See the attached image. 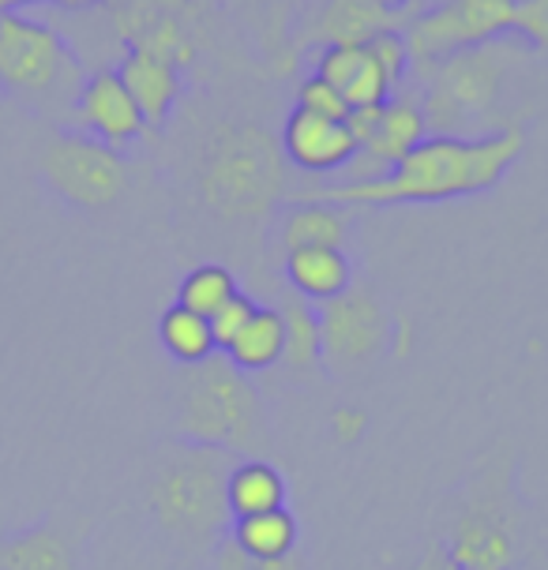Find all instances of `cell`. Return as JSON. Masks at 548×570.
Instances as JSON below:
<instances>
[{
	"label": "cell",
	"mask_w": 548,
	"mask_h": 570,
	"mask_svg": "<svg viewBox=\"0 0 548 570\" xmlns=\"http://www.w3.org/2000/svg\"><path fill=\"white\" fill-rule=\"evenodd\" d=\"M211 570H304V559L293 552L286 559H274V563H263V559H252L245 552L233 548L229 537H218L215 548H211Z\"/></svg>",
	"instance_id": "obj_27"
},
{
	"label": "cell",
	"mask_w": 548,
	"mask_h": 570,
	"mask_svg": "<svg viewBox=\"0 0 548 570\" xmlns=\"http://www.w3.org/2000/svg\"><path fill=\"white\" fill-rule=\"evenodd\" d=\"M42 173L49 188L76 207H109L125 191L120 155L90 136H60L49 142Z\"/></svg>",
	"instance_id": "obj_11"
},
{
	"label": "cell",
	"mask_w": 548,
	"mask_h": 570,
	"mask_svg": "<svg viewBox=\"0 0 548 570\" xmlns=\"http://www.w3.org/2000/svg\"><path fill=\"white\" fill-rule=\"evenodd\" d=\"M282 248H342L350 237V214L346 207H334V203L320 199H297L293 207L282 214L278 226Z\"/></svg>",
	"instance_id": "obj_19"
},
{
	"label": "cell",
	"mask_w": 548,
	"mask_h": 570,
	"mask_svg": "<svg viewBox=\"0 0 548 570\" xmlns=\"http://www.w3.org/2000/svg\"><path fill=\"white\" fill-rule=\"evenodd\" d=\"M237 293H241V285L233 278V271L218 267V263H203V267L188 271L185 278H180L177 304L203 315V320H211V315H218Z\"/></svg>",
	"instance_id": "obj_25"
},
{
	"label": "cell",
	"mask_w": 548,
	"mask_h": 570,
	"mask_svg": "<svg viewBox=\"0 0 548 570\" xmlns=\"http://www.w3.org/2000/svg\"><path fill=\"white\" fill-rule=\"evenodd\" d=\"M158 342H162V350L174 356L177 364H185V368H196V364L218 356V342H215V331H211V320L180 308V304L162 312Z\"/></svg>",
	"instance_id": "obj_22"
},
{
	"label": "cell",
	"mask_w": 548,
	"mask_h": 570,
	"mask_svg": "<svg viewBox=\"0 0 548 570\" xmlns=\"http://www.w3.org/2000/svg\"><path fill=\"white\" fill-rule=\"evenodd\" d=\"M369 49L375 53V60L383 65V71L391 76V83L402 90L405 76H410V49H405L402 30H383V35L369 38Z\"/></svg>",
	"instance_id": "obj_28"
},
{
	"label": "cell",
	"mask_w": 548,
	"mask_h": 570,
	"mask_svg": "<svg viewBox=\"0 0 548 570\" xmlns=\"http://www.w3.org/2000/svg\"><path fill=\"white\" fill-rule=\"evenodd\" d=\"M346 128L358 139V158L346 169V185H364V180L383 177L429 139V120H424L418 90H394L383 106L350 109Z\"/></svg>",
	"instance_id": "obj_9"
},
{
	"label": "cell",
	"mask_w": 548,
	"mask_h": 570,
	"mask_svg": "<svg viewBox=\"0 0 548 570\" xmlns=\"http://www.w3.org/2000/svg\"><path fill=\"white\" fill-rule=\"evenodd\" d=\"M177 440L222 454L260 458L271 446V421L260 391L226 356H211L185 375L177 399Z\"/></svg>",
	"instance_id": "obj_2"
},
{
	"label": "cell",
	"mask_w": 548,
	"mask_h": 570,
	"mask_svg": "<svg viewBox=\"0 0 548 570\" xmlns=\"http://www.w3.org/2000/svg\"><path fill=\"white\" fill-rule=\"evenodd\" d=\"M30 4H42V0H0V16H12L19 8H30Z\"/></svg>",
	"instance_id": "obj_32"
},
{
	"label": "cell",
	"mask_w": 548,
	"mask_h": 570,
	"mask_svg": "<svg viewBox=\"0 0 548 570\" xmlns=\"http://www.w3.org/2000/svg\"><path fill=\"white\" fill-rule=\"evenodd\" d=\"M316 312L323 338V372L350 375L369 368L375 356L388 353L394 323L369 289L350 285L342 297L316 304Z\"/></svg>",
	"instance_id": "obj_10"
},
{
	"label": "cell",
	"mask_w": 548,
	"mask_h": 570,
	"mask_svg": "<svg viewBox=\"0 0 548 570\" xmlns=\"http://www.w3.org/2000/svg\"><path fill=\"white\" fill-rule=\"evenodd\" d=\"M383 8H391V12H405V8H421V0H380Z\"/></svg>",
	"instance_id": "obj_33"
},
{
	"label": "cell",
	"mask_w": 548,
	"mask_h": 570,
	"mask_svg": "<svg viewBox=\"0 0 548 570\" xmlns=\"http://www.w3.org/2000/svg\"><path fill=\"white\" fill-rule=\"evenodd\" d=\"M72 120L84 128V136L106 142L117 155L131 147L147 128L144 114H139V106L131 101L114 68H101L84 79V87H79L72 101Z\"/></svg>",
	"instance_id": "obj_12"
},
{
	"label": "cell",
	"mask_w": 548,
	"mask_h": 570,
	"mask_svg": "<svg viewBox=\"0 0 548 570\" xmlns=\"http://www.w3.org/2000/svg\"><path fill=\"white\" fill-rule=\"evenodd\" d=\"M323 83H331L346 98L350 109H369V106H383L394 90L391 76L383 71V65L375 60L369 42L361 46H323L316 53V71Z\"/></svg>",
	"instance_id": "obj_15"
},
{
	"label": "cell",
	"mask_w": 548,
	"mask_h": 570,
	"mask_svg": "<svg viewBox=\"0 0 548 570\" xmlns=\"http://www.w3.org/2000/svg\"><path fill=\"white\" fill-rule=\"evenodd\" d=\"M282 155L301 173H346L358 158V139L342 120H323L293 109L282 125Z\"/></svg>",
	"instance_id": "obj_13"
},
{
	"label": "cell",
	"mask_w": 548,
	"mask_h": 570,
	"mask_svg": "<svg viewBox=\"0 0 548 570\" xmlns=\"http://www.w3.org/2000/svg\"><path fill=\"white\" fill-rule=\"evenodd\" d=\"M327 424H331L334 440L350 446V443H358L364 435V428H369V413H364L361 405H339V410H331Z\"/></svg>",
	"instance_id": "obj_31"
},
{
	"label": "cell",
	"mask_w": 548,
	"mask_h": 570,
	"mask_svg": "<svg viewBox=\"0 0 548 570\" xmlns=\"http://www.w3.org/2000/svg\"><path fill=\"white\" fill-rule=\"evenodd\" d=\"M0 570H76V559L65 537L49 525H35L0 544Z\"/></svg>",
	"instance_id": "obj_24"
},
{
	"label": "cell",
	"mask_w": 548,
	"mask_h": 570,
	"mask_svg": "<svg viewBox=\"0 0 548 570\" xmlns=\"http://www.w3.org/2000/svg\"><path fill=\"white\" fill-rule=\"evenodd\" d=\"M282 331H286V345H282V364L290 372H323V338H320V312L316 304L293 297L282 304Z\"/></svg>",
	"instance_id": "obj_23"
},
{
	"label": "cell",
	"mask_w": 548,
	"mask_h": 570,
	"mask_svg": "<svg viewBox=\"0 0 548 570\" xmlns=\"http://www.w3.org/2000/svg\"><path fill=\"white\" fill-rule=\"evenodd\" d=\"M120 76V83L131 95V101L139 106L147 125H166V117L174 114L177 98H180V68L169 65L166 57L150 53V49L128 46V53L120 57V65L114 68Z\"/></svg>",
	"instance_id": "obj_16"
},
{
	"label": "cell",
	"mask_w": 548,
	"mask_h": 570,
	"mask_svg": "<svg viewBox=\"0 0 548 570\" xmlns=\"http://www.w3.org/2000/svg\"><path fill=\"white\" fill-rule=\"evenodd\" d=\"M515 49L496 38V42L462 49L443 60H436L424 71L421 83V109L429 120V136H459L477 139L492 136V109L500 101L503 79L511 76Z\"/></svg>",
	"instance_id": "obj_3"
},
{
	"label": "cell",
	"mask_w": 548,
	"mask_h": 570,
	"mask_svg": "<svg viewBox=\"0 0 548 570\" xmlns=\"http://www.w3.org/2000/svg\"><path fill=\"white\" fill-rule=\"evenodd\" d=\"M229 454L211 451V446L174 443L162 454L155 476L147 488V503L155 522L177 537L180 544H207L215 548L222 537V518H226V476Z\"/></svg>",
	"instance_id": "obj_4"
},
{
	"label": "cell",
	"mask_w": 548,
	"mask_h": 570,
	"mask_svg": "<svg viewBox=\"0 0 548 570\" xmlns=\"http://www.w3.org/2000/svg\"><path fill=\"white\" fill-rule=\"evenodd\" d=\"M282 345H286V331H282V312L267 308V304H256L252 320L241 327V334L233 338L226 350V361L237 372L256 375L267 372L274 364H282Z\"/></svg>",
	"instance_id": "obj_21"
},
{
	"label": "cell",
	"mask_w": 548,
	"mask_h": 570,
	"mask_svg": "<svg viewBox=\"0 0 548 570\" xmlns=\"http://www.w3.org/2000/svg\"><path fill=\"white\" fill-rule=\"evenodd\" d=\"M526 46L548 53V0H515V30Z\"/></svg>",
	"instance_id": "obj_29"
},
{
	"label": "cell",
	"mask_w": 548,
	"mask_h": 570,
	"mask_svg": "<svg viewBox=\"0 0 548 570\" xmlns=\"http://www.w3.org/2000/svg\"><path fill=\"white\" fill-rule=\"evenodd\" d=\"M252 312H256V301L245 297V293H237V297H233L218 315H211V331H215L218 353L226 350L233 338H237L241 327H245V323L252 320Z\"/></svg>",
	"instance_id": "obj_30"
},
{
	"label": "cell",
	"mask_w": 548,
	"mask_h": 570,
	"mask_svg": "<svg viewBox=\"0 0 548 570\" xmlns=\"http://www.w3.org/2000/svg\"><path fill=\"white\" fill-rule=\"evenodd\" d=\"M290 484L267 458H241L226 476V511L229 518L267 514L286 507Z\"/></svg>",
	"instance_id": "obj_18"
},
{
	"label": "cell",
	"mask_w": 548,
	"mask_h": 570,
	"mask_svg": "<svg viewBox=\"0 0 548 570\" xmlns=\"http://www.w3.org/2000/svg\"><path fill=\"white\" fill-rule=\"evenodd\" d=\"M383 30H402V16L380 0H312L304 38L312 46H361Z\"/></svg>",
	"instance_id": "obj_14"
},
{
	"label": "cell",
	"mask_w": 548,
	"mask_h": 570,
	"mask_svg": "<svg viewBox=\"0 0 548 570\" xmlns=\"http://www.w3.org/2000/svg\"><path fill=\"white\" fill-rule=\"evenodd\" d=\"M282 191V150L256 125H222L199 161V196L222 218H260Z\"/></svg>",
	"instance_id": "obj_5"
},
{
	"label": "cell",
	"mask_w": 548,
	"mask_h": 570,
	"mask_svg": "<svg viewBox=\"0 0 548 570\" xmlns=\"http://www.w3.org/2000/svg\"><path fill=\"white\" fill-rule=\"evenodd\" d=\"M436 570H459V567H451V563H448V559H443V556H440V563H436Z\"/></svg>",
	"instance_id": "obj_36"
},
{
	"label": "cell",
	"mask_w": 548,
	"mask_h": 570,
	"mask_svg": "<svg viewBox=\"0 0 548 570\" xmlns=\"http://www.w3.org/2000/svg\"><path fill=\"white\" fill-rule=\"evenodd\" d=\"M440 556H443V552H440V544H432V552L421 559V567H418V570H436V563H440Z\"/></svg>",
	"instance_id": "obj_34"
},
{
	"label": "cell",
	"mask_w": 548,
	"mask_h": 570,
	"mask_svg": "<svg viewBox=\"0 0 548 570\" xmlns=\"http://www.w3.org/2000/svg\"><path fill=\"white\" fill-rule=\"evenodd\" d=\"M526 147L522 128H500L492 136L459 139L429 136L399 166L364 185H331L301 191L297 199H320L334 207H399V203H443L496 188Z\"/></svg>",
	"instance_id": "obj_1"
},
{
	"label": "cell",
	"mask_w": 548,
	"mask_h": 570,
	"mask_svg": "<svg viewBox=\"0 0 548 570\" xmlns=\"http://www.w3.org/2000/svg\"><path fill=\"white\" fill-rule=\"evenodd\" d=\"M297 109L301 114L323 117V120H342V125H346V117H350L346 98H342L331 83H323L320 76H309L297 87Z\"/></svg>",
	"instance_id": "obj_26"
},
{
	"label": "cell",
	"mask_w": 548,
	"mask_h": 570,
	"mask_svg": "<svg viewBox=\"0 0 548 570\" xmlns=\"http://www.w3.org/2000/svg\"><path fill=\"white\" fill-rule=\"evenodd\" d=\"M0 83L27 98L79 95V65L53 27L27 16H0Z\"/></svg>",
	"instance_id": "obj_7"
},
{
	"label": "cell",
	"mask_w": 548,
	"mask_h": 570,
	"mask_svg": "<svg viewBox=\"0 0 548 570\" xmlns=\"http://www.w3.org/2000/svg\"><path fill=\"white\" fill-rule=\"evenodd\" d=\"M293 297L309 304H327L353 285V263L346 248H297L282 259Z\"/></svg>",
	"instance_id": "obj_17"
},
{
	"label": "cell",
	"mask_w": 548,
	"mask_h": 570,
	"mask_svg": "<svg viewBox=\"0 0 548 570\" xmlns=\"http://www.w3.org/2000/svg\"><path fill=\"white\" fill-rule=\"evenodd\" d=\"M515 30V0H440L405 23L410 68H429L462 49L496 42Z\"/></svg>",
	"instance_id": "obj_8"
},
{
	"label": "cell",
	"mask_w": 548,
	"mask_h": 570,
	"mask_svg": "<svg viewBox=\"0 0 548 570\" xmlns=\"http://www.w3.org/2000/svg\"><path fill=\"white\" fill-rule=\"evenodd\" d=\"M226 537L233 541L237 552H245L252 559H263V563H274V559H286V556L297 552L301 525H297V518H293L290 507H278V511H267V514L233 518Z\"/></svg>",
	"instance_id": "obj_20"
},
{
	"label": "cell",
	"mask_w": 548,
	"mask_h": 570,
	"mask_svg": "<svg viewBox=\"0 0 548 570\" xmlns=\"http://www.w3.org/2000/svg\"><path fill=\"white\" fill-rule=\"evenodd\" d=\"M60 8H90V4H101V0H57Z\"/></svg>",
	"instance_id": "obj_35"
},
{
	"label": "cell",
	"mask_w": 548,
	"mask_h": 570,
	"mask_svg": "<svg viewBox=\"0 0 548 570\" xmlns=\"http://www.w3.org/2000/svg\"><path fill=\"white\" fill-rule=\"evenodd\" d=\"M459 570H515L522 559V518L515 503L511 465H485L466 484L459 514L440 544Z\"/></svg>",
	"instance_id": "obj_6"
}]
</instances>
